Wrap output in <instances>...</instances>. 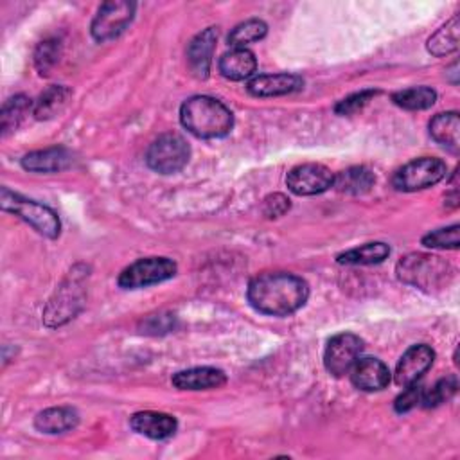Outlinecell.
Returning <instances> with one entry per match:
<instances>
[{
	"instance_id": "1",
	"label": "cell",
	"mask_w": 460,
	"mask_h": 460,
	"mask_svg": "<svg viewBox=\"0 0 460 460\" xmlns=\"http://www.w3.org/2000/svg\"><path fill=\"white\" fill-rule=\"evenodd\" d=\"M250 305L270 316H289L309 298V286L302 277L286 271H270L253 277L246 289Z\"/></svg>"
},
{
	"instance_id": "2",
	"label": "cell",
	"mask_w": 460,
	"mask_h": 460,
	"mask_svg": "<svg viewBox=\"0 0 460 460\" xmlns=\"http://www.w3.org/2000/svg\"><path fill=\"white\" fill-rule=\"evenodd\" d=\"M180 120L198 138L226 137L234 126L232 111L210 95L189 97L180 108Z\"/></svg>"
},
{
	"instance_id": "3",
	"label": "cell",
	"mask_w": 460,
	"mask_h": 460,
	"mask_svg": "<svg viewBox=\"0 0 460 460\" xmlns=\"http://www.w3.org/2000/svg\"><path fill=\"white\" fill-rule=\"evenodd\" d=\"M88 277V268L79 264L74 266L63 282L56 288L54 295L49 298L43 309V322L47 327L54 329L70 322L81 309L86 298L84 280Z\"/></svg>"
},
{
	"instance_id": "4",
	"label": "cell",
	"mask_w": 460,
	"mask_h": 460,
	"mask_svg": "<svg viewBox=\"0 0 460 460\" xmlns=\"http://www.w3.org/2000/svg\"><path fill=\"white\" fill-rule=\"evenodd\" d=\"M399 280L424 291L444 288L451 277L453 268L444 259L431 253H408L395 268Z\"/></svg>"
},
{
	"instance_id": "5",
	"label": "cell",
	"mask_w": 460,
	"mask_h": 460,
	"mask_svg": "<svg viewBox=\"0 0 460 460\" xmlns=\"http://www.w3.org/2000/svg\"><path fill=\"white\" fill-rule=\"evenodd\" d=\"M0 207L5 212H11V214L18 216L20 219H23L38 234H41L49 239H56L61 232V221L50 207H47L36 199L23 198L22 194L9 190L7 187L0 189Z\"/></svg>"
},
{
	"instance_id": "6",
	"label": "cell",
	"mask_w": 460,
	"mask_h": 460,
	"mask_svg": "<svg viewBox=\"0 0 460 460\" xmlns=\"http://www.w3.org/2000/svg\"><path fill=\"white\" fill-rule=\"evenodd\" d=\"M190 156V147L178 133H164L151 142L146 153L147 165L160 174L181 171Z\"/></svg>"
},
{
	"instance_id": "7",
	"label": "cell",
	"mask_w": 460,
	"mask_h": 460,
	"mask_svg": "<svg viewBox=\"0 0 460 460\" xmlns=\"http://www.w3.org/2000/svg\"><path fill=\"white\" fill-rule=\"evenodd\" d=\"M176 275V262L169 257H144L124 268L117 279L124 289H140Z\"/></svg>"
},
{
	"instance_id": "8",
	"label": "cell",
	"mask_w": 460,
	"mask_h": 460,
	"mask_svg": "<svg viewBox=\"0 0 460 460\" xmlns=\"http://www.w3.org/2000/svg\"><path fill=\"white\" fill-rule=\"evenodd\" d=\"M447 172L446 164L440 158L422 156L408 162L394 174V187L402 192H415L438 183Z\"/></svg>"
},
{
	"instance_id": "9",
	"label": "cell",
	"mask_w": 460,
	"mask_h": 460,
	"mask_svg": "<svg viewBox=\"0 0 460 460\" xmlns=\"http://www.w3.org/2000/svg\"><path fill=\"white\" fill-rule=\"evenodd\" d=\"M135 9L137 5L128 0H110L101 4L90 25L93 40L108 41L122 34L126 27L131 23Z\"/></svg>"
},
{
	"instance_id": "10",
	"label": "cell",
	"mask_w": 460,
	"mask_h": 460,
	"mask_svg": "<svg viewBox=\"0 0 460 460\" xmlns=\"http://www.w3.org/2000/svg\"><path fill=\"white\" fill-rule=\"evenodd\" d=\"M363 350V340L354 332L334 334L323 350V365L329 374L340 377L350 372L352 365L359 359Z\"/></svg>"
},
{
	"instance_id": "11",
	"label": "cell",
	"mask_w": 460,
	"mask_h": 460,
	"mask_svg": "<svg viewBox=\"0 0 460 460\" xmlns=\"http://www.w3.org/2000/svg\"><path fill=\"white\" fill-rule=\"evenodd\" d=\"M334 174L322 164H302L293 167L286 176L288 189L296 196H314L331 189Z\"/></svg>"
},
{
	"instance_id": "12",
	"label": "cell",
	"mask_w": 460,
	"mask_h": 460,
	"mask_svg": "<svg viewBox=\"0 0 460 460\" xmlns=\"http://www.w3.org/2000/svg\"><path fill=\"white\" fill-rule=\"evenodd\" d=\"M435 352L429 345L419 343L411 345L399 359L395 372H394V381L399 386H408L411 383H417L424 372L433 365Z\"/></svg>"
},
{
	"instance_id": "13",
	"label": "cell",
	"mask_w": 460,
	"mask_h": 460,
	"mask_svg": "<svg viewBox=\"0 0 460 460\" xmlns=\"http://www.w3.org/2000/svg\"><path fill=\"white\" fill-rule=\"evenodd\" d=\"M216 43H217V29L216 27H207L190 40V43L187 47V61L196 77H199V79L208 77Z\"/></svg>"
},
{
	"instance_id": "14",
	"label": "cell",
	"mask_w": 460,
	"mask_h": 460,
	"mask_svg": "<svg viewBox=\"0 0 460 460\" xmlns=\"http://www.w3.org/2000/svg\"><path fill=\"white\" fill-rule=\"evenodd\" d=\"M388 367L377 358H361L350 368V381L363 392L383 390L390 383Z\"/></svg>"
},
{
	"instance_id": "15",
	"label": "cell",
	"mask_w": 460,
	"mask_h": 460,
	"mask_svg": "<svg viewBox=\"0 0 460 460\" xmlns=\"http://www.w3.org/2000/svg\"><path fill=\"white\" fill-rule=\"evenodd\" d=\"M302 86H304L302 77L282 72V74H259L248 81L246 90L255 97H277V95L293 93Z\"/></svg>"
},
{
	"instance_id": "16",
	"label": "cell",
	"mask_w": 460,
	"mask_h": 460,
	"mask_svg": "<svg viewBox=\"0 0 460 460\" xmlns=\"http://www.w3.org/2000/svg\"><path fill=\"white\" fill-rule=\"evenodd\" d=\"M129 426L147 437V438H153V440H164V438H169L176 433V428H178V422L172 415L169 413H164V411H137L131 415L129 419Z\"/></svg>"
},
{
	"instance_id": "17",
	"label": "cell",
	"mask_w": 460,
	"mask_h": 460,
	"mask_svg": "<svg viewBox=\"0 0 460 460\" xmlns=\"http://www.w3.org/2000/svg\"><path fill=\"white\" fill-rule=\"evenodd\" d=\"M72 164V153L66 147H47L27 153L22 158V167L31 172H59Z\"/></svg>"
},
{
	"instance_id": "18",
	"label": "cell",
	"mask_w": 460,
	"mask_h": 460,
	"mask_svg": "<svg viewBox=\"0 0 460 460\" xmlns=\"http://www.w3.org/2000/svg\"><path fill=\"white\" fill-rule=\"evenodd\" d=\"M171 381L178 390H210L223 386L226 383V376L223 370L214 367H194L176 372Z\"/></svg>"
},
{
	"instance_id": "19",
	"label": "cell",
	"mask_w": 460,
	"mask_h": 460,
	"mask_svg": "<svg viewBox=\"0 0 460 460\" xmlns=\"http://www.w3.org/2000/svg\"><path fill=\"white\" fill-rule=\"evenodd\" d=\"M219 72L230 81H243L253 75L257 68V59L246 47H232L219 58Z\"/></svg>"
},
{
	"instance_id": "20",
	"label": "cell",
	"mask_w": 460,
	"mask_h": 460,
	"mask_svg": "<svg viewBox=\"0 0 460 460\" xmlns=\"http://www.w3.org/2000/svg\"><path fill=\"white\" fill-rule=\"evenodd\" d=\"M79 424V413L72 406H52L34 417V428L41 433L56 435L74 429Z\"/></svg>"
},
{
	"instance_id": "21",
	"label": "cell",
	"mask_w": 460,
	"mask_h": 460,
	"mask_svg": "<svg viewBox=\"0 0 460 460\" xmlns=\"http://www.w3.org/2000/svg\"><path fill=\"white\" fill-rule=\"evenodd\" d=\"M431 138L451 153L460 151V117L456 111L437 113L429 120Z\"/></svg>"
},
{
	"instance_id": "22",
	"label": "cell",
	"mask_w": 460,
	"mask_h": 460,
	"mask_svg": "<svg viewBox=\"0 0 460 460\" xmlns=\"http://www.w3.org/2000/svg\"><path fill=\"white\" fill-rule=\"evenodd\" d=\"M72 99V90L63 86V84H54V86H49L45 92L40 93V97L36 99L34 102V110H32V115L38 119V120H49V119H54L56 115H59L68 101Z\"/></svg>"
},
{
	"instance_id": "23",
	"label": "cell",
	"mask_w": 460,
	"mask_h": 460,
	"mask_svg": "<svg viewBox=\"0 0 460 460\" xmlns=\"http://www.w3.org/2000/svg\"><path fill=\"white\" fill-rule=\"evenodd\" d=\"M374 183H376V176L370 169L363 165H354L338 172L334 176L332 187H336L340 192L358 196V194L368 192L374 187Z\"/></svg>"
},
{
	"instance_id": "24",
	"label": "cell",
	"mask_w": 460,
	"mask_h": 460,
	"mask_svg": "<svg viewBox=\"0 0 460 460\" xmlns=\"http://www.w3.org/2000/svg\"><path fill=\"white\" fill-rule=\"evenodd\" d=\"M460 41V16L455 14L449 22H446L440 29H437L428 40V50L437 56H447L458 49Z\"/></svg>"
},
{
	"instance_id": "25",
	"label": "cell",
	"mask_w": 460,
	"mask_h": 460,
	"mask_svg": "<svg viewBox=\"0 0 460 460\" xmlns=\"http://www.w3.org/2000/svg\"><path fill=\"white\" fill-rule=\"evenodd\" d=\"M390 255V246L381 241L367 243L358 248H350L336 257L340 264H377Z\"/></svg>"
},
{
	"instance_id": "26",
	"label": "cell",
	"mask_w": 460,
	"mask_h": 460,
	"mask_svg": "<svg viewBox=\"0 0 460 460\" xmlns=\"http://www.w3.org/2000/svg\"><path fill=\"white\" fill-rule=\"evenodd\" d=\"M31 110H34V102L27 95H14L7 99L0 113L2 137H7L11 131H14L22 124L25 115H29Z\"/></svg>"
},
{
	"instance_id": "27",
	"label": "cell",
	"mask_w": 460,
	"mask_h": 460,
	"mask_svg": "<svg viewBox=\"0 0 460 460\" xmlns=\"http://www.w3.org/2000/svg\"><path fill=\"white\" fill-rule=\"evenodd\" d=\"M394 104H397L402 110H426L431 108L437 101V92L429 86H411L399 90L392 95Z\"/></svg>"
},
{
	"instance_id": "28",
	"label": "cell",
	"mask_w": 460,
	"mask_h": 460,
	"mask_svg": "<svg viewBox=\"0 0 460 460\" xmlns=\"http://www.w3.org/2000/svg\"><path fill=\"white\" fill-rule=\"evenodd\" d=\"M266 32H268V25L262 20L250 18V20H244V22L237 23L230 31L228 43L232 47H246L248 43L262 40L266 36Z\"/></svg>"
},
{
	"instance_id": "29",
	"label": "cell",
	"mask_w": 460,
	"mask_h": 460,
	"mask_svg": "<svg viewBox=\"0 0 460 460\" xmlns=\"http://www.w3.org/2000/svg\"><path fill=\"white\" fill-rule=\"evenodd\" d=\"M456 388H458L456 376L442 377L431 388H428V390L424 388L422 397H420V404L424 408H435L442 402H447L456 394Z\"/></svg>"
},
{
	"instance_id": "30",
	"label": "cell",
	"mask_w": 460,
	"mask_h": 460,
	"mask_svg": "<svg viewBox=\"0 0 460 460\" xmlns=\"http://www.w3.org/2000/svg\"><path fill=\"white\" fill-rule=\"evenodd\" d=\"M59 54H61V45L58 40L54 38H49V40H43L36 52H34V65L38 68V72L41 75H49V72L54 68V65L58 63L59 59Z\"/></svg>"
},
{
	"instance_id": "31",
	"label": "cell",
	"mask_w": 460,
	"mask_h": 460,
	"mask_svg": "<svg viewBox=\"0 0 460 460\" xmlns=\"http://www.w3.org/2000/svg\"><path fill=\"white\" fill-rule=\"evenodd\" d=\"M460 226L451 225L446 228L433 230L422 237V244L428 248H440V250H456L460 246Z\"/></svg>"
},
{
	"instance_id": "32",
	"label": "cell",
	"mask_w": 460,
	"mask_h": 460,
	"mask_svg": "<svg viewBox=\"0 0 460 460\" xmlns=\"http://www.w3.org/2000/svg\"><path fill=\"white\" fill-rule=\"evenodd\" d=\"M379 92L377 90H361V92H356L341 101H338V104L334 106V111L338 115H352L356 111H359L363 106H367Z\"/></svg>"
},
{
	"instance_id": "33",
	"label": "cell",
	"mask_w": 460,
	"mask_h": 460,
	"mask_svg": "<svg viewBox=\"0 0 460 460\" xmlns=\"http://www.w3.org/2000/svg\"><path fill=\"white\" fill-rule=\"evenodd\" d=\"M424 386L411 383L408 386H404L402 394L397 395V399L394 401V408L397 413H406L410 410H413L417 404H420V397H422Z\"/></svg>"
},
{
	"instance_id": "34",
	"label": "cell",
	"mask_w": 460,
	"mask_h": 460,
	"mask_svg": "<svg viewBox=\"0 0 460 460\" xmlns=\"http://www.w3.org/2000/svg\"><path fill=\"white\" fill-rule=\"evenodd\" d=\"M289 207H291L289 198H286L284 194L275 192V194H270V196L264 199V203H262V212H264V216H268V217H280V216H284V214L289 210Z\"/></svg>"
}]
</instances>
